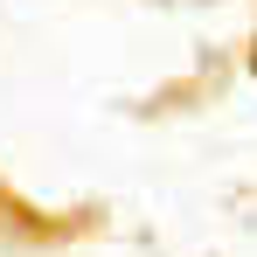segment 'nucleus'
Returning a JSON list of instances; mask_svg holds the SVG:
<instances>
[{
    "mask_svg": "<svg viewBox=\"0 0 257 257\" xmlns=\"http://www.w3.org/2000/svg\"><path fill=\"white\" fill-rule=\"evenodd\" d=\"M250 63H257V56H250Z\"/></svg>",
    "mask_w": 257,
    "mask_h": 257,
    "instance_id": "nucleus-1",
    "label": "nucleus"
}]
</instances>
